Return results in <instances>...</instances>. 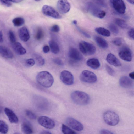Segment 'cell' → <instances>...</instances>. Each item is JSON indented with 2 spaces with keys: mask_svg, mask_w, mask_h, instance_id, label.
<instances>
[{
  "mask_svg": "<svg viewBox=\"0 0 134 134\" xmlns=\"http://www.w3.org/2000/svg\"><path fill=\"white\" fill-rule=\"evenodd\" d=\"M37 82L42 86L46 88L51 87L54 82V78L49 72L43 71L39 72L36 77Z\"/></svg>",
  "mask_w": 134,
  "mask_h": 134,
  "instance_id": "obj_1",
  "label": "cell"
},
{
  "mask_svg": "<svg viewBox=\"0 0 134 134\" xmlns=\"http://www.w3.org/2000/svg\"><path fill=\"white\" fill-rule=\"evenodd\" d=\"M71 99L76 104L81 105H85L89 103L90 97L86 93L79 91L73 92L71 94Z\"/></svg>",
  "mask_w": 134,
  "mask_h": 134,
  "instance_id": "obj_2",
  "label": "cell"
},
{
  "mask_svg": "<svg viewBox=\"0 0 134 134\" xmlns=\"http://www.w3.org/2000/svg\"><path fill=\"white\" fill-rule=\"evenodd\" d=\"M103 118L107 124L111 126L117 125L120 120L118 115L115 112L111 110L105 112L103 114Z\"/></svg>",
  "mask_w": 134,
  "mask_h": 134,
  "instance_id": "obj_3",
  "label": "cell"
},
{
  "mask_svg": "<svg viewBox=\"0 0 134 134\" xmlns=\"http://www.w3.org/2000/svg\"><path fill=\"white\" fill-rule=\"evenodd\" d=\"M86 8L87 10L95 17L102 19L106 15V12L101 9L97 5L89 3L87 4Z\"/></svg>",
  "mask_w": 134,
  "mask_h": 134,
  "instance_id": "obj_4",
  "label": "cell"
},
{
  "mask_svg": "<svg viewBox=\"0 0 134 134\" xmlns=\"http://www.w3.org/2000/svg\"><path fill=\"white\" fill-rule=\"evenodd\" d=\"M79 47L81 52L86 56L93 55L96 51V47L93 45L84 41L79 42Z\"/></svg>",
  "mask_w": 134,
  "mask_h": 134,
  "instance_id": "obj_5",
  "label": "cell"
},
{
  "mask_svg": "<svg viewBox=\"0 0 134 134\" xmlns=\"http://www.w3.org/2000/svg\"><path fill=\"white\" fill-rule=\"evenodd\" d=\"M80 78L82 82L89 83L96 82L97 80L96 75L93 72L87 70H84L81 73Z\"/></svg>",
  "mask_w": 134,
  "mask_h": 134,
  "instance_id": "obj_6",
  "label": "cell"
},
{
  "mask_svg": "<svg viewBox=\"0 0 134 134\" xmlns=\"http://www.w3.org/2000/svg\"><path fill=\"white\" fill-rule=\"evenodd\" d=\"M68 55L71 60L70 62L73 63H77L82 61L83 57L82 54L76 48L73 47H70L68 52Z\"/></svg>",
  "mask_w": 134,
  "mask_h": 134,
  "instance_id": "obj_7",
  "label": "cell"
},
{
  "mask_svg": "<svg viewBox=\"0 0 134 134\" xmlns=\"http://www.w3.org/2000/svg\"><path fill=\"white\" fill-rule=\"evenodd\" d=\"M43 13L45 15L56 19H59L61 16L59 13L52 7L44 5L42 9Z\"/></svg>",
  "mask_w": 134,
  "mask_h": 134,
  "instance_id": "obj_8",
  "label": "cell"
},
{
  "mask_svg": "<svg viewBox=\"0 0 134 134\" xmlns=\"http://www.w3.org/2000/svg\"><path fill=\"white\" fill-rule=\"evenodd\" d=\"M111 6L118 13L121 14H124L126 6L123 0H109Z\"/></svg>",
  "mask_w": 134,
  "mask_h": 134,
  "instance_id": "obj_9",
  "label": "cell"
},
{
  "mask_svg": "<svg viewBox=\"0 0 134 134\" xmlns=\"http://www.w3.org/2000/svg\"><path fill=\"white\" fill-rule=\"evenodd\" d=\"M38 121L40 125L48 129L53 128L55 125L54 121L51 118L46 116H40L38 118Z\"/></svg>",
  "mask_w": 134,
  "mask_h": 134,
  "instance_id": "obj_10",
  "label": "cell"
},
{
  "mask_svg": "<svg viewBox=\"0 0 134 134\" xmlns=\"http://www.w3.org/2000/svg\"><path fill=\"white\" fill-rule=\"evenodd\" d=\"M60 78L62 82L66 85H70L74 83V76L71 73L67 70H64L61 72Z\"/></svg>",
  "mask_w": 134,
  "mask_h": 134,
  "instance_id": "obj_11",
  "label": "cell"
},
{
  "mask_svg": "<svg viewBox=\"0 0 134 134\" xmlns=\"http://www.w3.org/2000/svg\"><path fill=\"white\" fill-rule=\"evenodd\" d=\"M118 55L121 59L125 61L130 62L132 60L131 51L127 47H124L120 49Z\"/></svg>",
  "mask_w": 134,
  "mask_h": 134,
  "instance_id": "obj_12",
  "label": "cell"
},
{
  "mask_svg": "<svg viewBox=\"0 0 134 134\" xmlns=\"http://www.w3.org/2000/svg\"><path fill=\"white\" fill-rule=\"evenodd\" d=\"M67 124L70 127L78 131H81L83 129V125L80 122L71 117H68L66 120Z\"/></svg>",
  "mask_w": 134,
  "mask_h": 134,
  "instance_id": "obj_13",
  "label": "cell"
},
{
  "mask_svg": "<svg viewBox=\"0 0 134 134\" xmlns=\"http://www.w3.org/2000/svg\"><path fill=\"white\" fill-rule=\"evenodd\" d=\"M57 6L59 11L62 14L68 12L71 7L70 4L67 0H58Z\"/></svg>",
  "mask_w": 134,
  "mask_h": 134,
  "instance_id": "obj_14",
  "label": "cell"
},
{
  "mask_svg": "<svg viewBox=\"0 0 134 134\" xmlns=\"http://www.w3.org/2000/svg\"><path fill=\"white\" fill-rule=\"evenodd\" d=\"M119 83L121 86L125 88H130L133 86V82L131 79L125 76L121 77L119 81Z\"/></svg>",
  "mask_w": 134,
  "mask_h": 134,
  "instance_id": "obj_15",
  "label": "cell"
},
{
  "mask_svg": "<svg viewBox=\"0 0 134 134\" xmlns=\"http://www.w3.org/2000/svg\"><path fill=\"white\" fill-rule=\"evenodd\" d=\"M4 111L5 114L10 122L16 124L18 122V118L12 110L8 108H5L4 109Z\"/></svg>",
  "mask_w": 134,
  "mask_h": 134,
  "instance_id": "obj_16",
  "label": "cell"
},
{
  "mask_svg": "<svg viewBox=\"0 0 134 134\" xmlns=\"http://www.w3.org/2000/svg\"><path fill=\"white\" fill-rule=\"evenodd\" d=\"M106 59L110 64L115 67H119L121 64L119 60L114 54H109L107 56Z\"/></svg>",
  "mask_w": 134,
  "mask_h": 134,
  "instance_id": "obj_17",
  "label": "cell"
},
{
  "mask_svg": "<svg viewBox=\"0 0 134 134\" xmlns=\"http://www.w3.org/2000/svg\"><path fill=\"white\" fill-rule=\"evenodd\" d=\"M19 35L20 39L24 42H26L30 38V36L27 28L24 26L19 30Z\"/></svg>",
  "mask_w": 134,
  "mask_h": 134,
  "instance_id": "obj_18",
  "label": "cell"
},
{
  "mask_svg": "<svg viewBox=\"0 0 134 134\" xmlns=\"http://www.w3.org/2000/svg\"><path fill=\"white\" fill-rule=\"evenodd\" d=\"M12 47L14 51L19 55H23L26 53L25 49L19 42H15L12 43Z\"/></svg>",
  "mask_w": 134,
  "mask_h": 134,
  "instance_id": "obj_19",
  "label": "cell"
},
{
  "mask_svg": "<svg viewBox=\"0 0 134 134\" xmlns=\"http://www.w3.org/2000/svg\"><path fill=\"white\" fill-rule=\"evenodd\" d=\"M0 55L7 58L11 59L13 57V53L9 49L2 46H0Z\"/></svg>",
  "mask_w": 134,
  "mask_h": 134,
  "instance_id": "obj_20",
  "label": "cell"
},
{
  "mask_svg": "<svg viewBox=\"0 0 134 134\" xmlns=\"http://www.w3.org/2000/svg\"><path fill=\"white\" fill-rule=\"evenodd\" d=\"M86 64L88 66L94 70L98 69L100 65L99 60L95 58H91L87 60Z\"/></svg>",
  "mask_w": 134,
  "mask_h": 134,
  "instance_id": "obj_21",
  "label": "cell"
},
{
  "mask_svg": "<svg viewBox=\"0 0 134 134\" xmlns=\"http://www.w3.org/2000/svg\"><path fill=\"white\" fill-rule=\"evenodd\" d=\"M94 38L97 44L101 48L106 49L108 47V44L107 42L103 38L99 36H96Z\"/></svg>",
  "mask_w": 134,
  "mask_h": 134,
  "instance_id": "obj_22",
  "label": "cell"
},
{
  "mask_svg": "<svg viewBox=\"0 0 134 134\" xmlns=\"http://www.w3.org/2000/svg\"><path fill=\"white\" fill-rule=\"evenodd\" d=\"M49 48L51 52L53 53H58L59 51V47L58 43L54 40L51 39L49 41Z\"/></svg>",
  "mask_w": 134,
  "mask_h": 134,
  "instance_id": "obj_23",
  "label": "cell"
},
{
  "mask_svg": "<svg viewBox=\"0 0 134 134\" xmlns=\"http://www.w3.org/2000/svg\"><path fill=\"white\" fill-rule=\"evenodd\" d=\"M22 132L25 134H30L32 133L33 130L31 126L29 123L24 122L21 125Z\"/></svg>",
  "mask_w": 134,
  "mask_h": 134,
  "instance_id": "obj_24",
  "label": "cell"
},
{
  "mask_svg": "<svg viewBox=\"0 0 134 134\" xmlns=\"http://www.w3.org/2000/svg\"><path fill=\"white\" fill-rule=\"evenodd\" d=\"M35 63L38 66H42L45 63V60L41 56L37 54H34V59Z\"/></svg>",
  "mask_w": 134,
  "mask_h": 134,
  "instance_id": "obj_25",
  "label": "cell"
},
{
  "mask_svg": "<svg viewBox=\"0 0 134 134\" xmlns=\"http://www.w3.org/2000/svg\"><path fill=\"white\" fill-rule=\"evenodd\" d=\"M95 30L97 33L104 36L108 37L110 35V31L108 30L103 27H97L95 29Z\"/></svg>",
  "mask_w": 134,
  "mask_h": 134,
  "instance_id": "obj_26",
  "label": "cell"
},
{
  "mask_svg": "<svg viewBox=\"0 0 134 134\" xmlns=\"http://www.w3.org/2000/svg\"><path fill=\"white\" fill-rule=\"evenodd\" d=\"M116 24L121 28L126 29L128 27L127 23L124 20L116 18L115 20Z\"/></svg>",
  "mask_w": 134,
  "mask_h": 134,
  "instance_id": "obj_27",
  "label": "cell"
},
{
  "mask_svg": "<svg viewBox=\"0 0 134 134\" xmlns=\"http://www.w3.org/2000/svg\"><path fill=\"white\" fill-rule=\"evenodd\" d=\"M8 130V125L3 121L0 120V132L3 134H6Z\"/></svg>",
  "mask_w": 134,
  "mask_h": 134,
  "instance_id": "obj_28",
  "label": "cell"
},
{
  "mask_svg": "<svg viewBox=\"0 0 134 134\" xmlns=\"http://www.w3.org/2000/svg\"><path fill=\"white\" fill-rule=\"evenodd\" d=\"M14 25L16 27L21 26L23 25L25 23V20L21 17H17L14 18L12 20Z\"/></svg>",
  "mask_w": 134,
  "mask_h": 134,
  "instance_id": "obj_29",
  "label": "cell"
},
{
  "mask_svg": "<svg viewBox=\"0 0 134 134\" xmlns=\"http://www.w3.org/2000/svg\"><path fill=\"white\" fill-rule=\"evenodd\" d=\"M44 35V32L43 29L41 28H39L37 30L35 36L36 40H40L43 38Z\"/></svg>",
  "mask_w": 134,
  "mask_h": 134,
  "instance_id": "obj_30",
  "label": "cell"
},
{
  "mask_svg": "<svg viewBox=\"0 0 134 134\" xmlns=\"http://www.w3.org/2000/svg\"><path fill=\"white\" fill-rule=\"evenodd\" d=\"M62 132L65 134H75L76 133L65 125L63 124L62 126Z\"/></svg>",
  "mask_w": 134,
  "mask_h": 134,
  "instance_id": "obj_31",
  "label": "cell"
},
{
  "mask_svg": "<svg viewBox=\"0 0 134 134\" xmlns=\"http://www.w3.org/2000/svg\"><path fill=\"white\" fill-rule=\"evenodd\" d=\"M109 28L110 31L114 34H117L119 32V30L117 27L114 24L111 23L109 25Z\"/></svg>",
  "mask_w": 134,
  "mask_h": 134,
  "instance_id": "obj_32",
  "label": "cell"
},
{
  "mask_svg": "<svg viewBox=\"0 0 134 134\" xmlns=\"http://www.w3.org/2000/svg\"><path fill=\"white\" fill-rule=\"evenodd\" d=\"M26 116L30 119L31 120H35L36 116V115L31 111L29 110H26L25 111Z\"/></svg>",
  "mask_w": 134,
  "mask_h": 134,
  "instance_id": "obj_33",
  "label": "cell"
},
{
  "mask_svg": "<svg viewBox=\"0 0 134 134\" xmlns=\"http://www.w3.org/2000/svg\"><path fill=\"white\" fill-rule=\"evenodd\" d=\"M9 37L10 41L12 43L16 42V38L14 32L12 30H10L8 32Z\"/></svg>",
  "mask_w": 134,
  "mask_h": 134,
  "instance_id": "obj_34",
  "label": "cell"
},
{
  "mask_svg": "<svg viewBox=\"0 0 134 134\" xmlns=\"http://www.w3.org/2000/svg\"><path fill=\"white\" fill-rule=\"evenodd\" d=\"M112 43L115 45L119 46L121 45L122 43V39L120 37H116L112 41Z\"/></svg>",
  "mask_w": 134,
  "mask_h": 134,
  "instance_id": "obj_35",
  "label": "cell"
},
{
  "mask_svg": "<svg viewBox=\"0 0 134 134\" xmlns=\"http://www.w3.org/2000/svg\"><path fill=\"white\" fill-rule=\"evenodd\" d=\"M105 69L108 74L112 76H114L115 74V72L114 70L107 65H105Z\"/></svg>",
  "mask_w": 134,
  "mask_h": 134,
  "instance_id": "obj_36",
  "label": "cell"
},
{
  "mask_svg": "<svg viewBox=\"0 0 134 134\" xmlns=\"http://www.w3.org/2000/svg\"><path fill=\"white\" fill-rule=\"evenodd\" d=\"M93 0L97 5L104 7H107V4L105 0Z\"/></svg>",
  "mask_w": 134,
  "mask_h": 134,
  "instance_id": "obj_37",
  "label": "cell"
},
{
  "mask_svg": "<svg viewBox=\"0 0 134 134\" xmlns=\"http://www.w3.org/2000/svg\"><path fill=\"white\" fill-rule=\"evenodd\" d=\"M35 64L33 59L30 58L27 59L25 62V65L27 67H31L34 66Z\"/></svg>",
  "mask_w": 134,
  "mask_h": 134,
  "instance_id": "obj_38",
  "label": "cell"
},
{
  "mask_svg": "<svg viewBox=\"0 0 134 134\" xmlns=\"http://www.w3.org/2000/svg\"><path fill=\"white\" fill-rule=\"evenodd\" d=\"M50 30L52 32H58L59 31L60 28L58 25L55 24L51 27L50 29Z\"/></svg>",
  "mask_w": 134,
  "mask_h": 134,
  "instance_id": "obj_39",
  "label": "cell"
},
{
  "mask_svg": "<svg viewBox=\"0 0 134 134\" xmlns=\"http://www.w3.org/2000/svg\"><path fill=\"white\" fill-rule=\"evenodd\" d=\"M0 3L2 5L7 7L11 5V2L10 0H0Z\"/></svg>",
  "mask_w": 134,
  "mask_h": 134,
  "instance_id": "obj_40",
  "label": "cell"
},
{
  "mask_svg": "<svg viewBox=\"0 0 134 134\" xmlns=\"http://www.w3.org/2000/svg\"><path fill=\"white\" fill-rule=\"evenodd\" d=\"M53 62L56 64L60 66H62L63 65V63L62 61L59 58H55L53 59Z\"/></svg>",
  "mask_w": 134,
  "mask_h": 134,
  "instance_id": "obj_41",
  "label": "cell"
},
{
  "mask_svg": "<svg viewBox=\"0 0 134 134\" xmlns=\"http://www.w3.org/2000/svg\"><path fill=\"white\" fill-rule=\"evenodd\" d=\"M77 28L79 31L85 37L88 38H90V36L88 33H87L85 31L82 30V29L79 28L78 27H77Z\"/></svg>",
  "mask_w": 134,
  "mask_h": 134,
  "instance_id": "obj_42",
  "label": "cell"
},
{
  "mask_svg": "<svg viewBox=\"0 0 134 134\" xmlns=\"http://www.w3.org/2000/svg\"><path fill=\"white\" fill-rule=\"evenodd\" d=\"M128 35L131 38L134 39V28H131L128 31Z\"/></svg>",
  "mask_w": 134,
  "mask_h": 134,
  "instance_id": "obj_43",
  "label": "cell"
},
{
  "mask_svg": "<svg viewBox=\"0 0 134 134\" xmlns=\"http://www.w3.org/2000/svg\"><path fill=\"white\" fill-rule=\"evenodd\" d=\"M100 133L102 134H112L114 133L110 131L105 129H101L100 130Z\"/></svg>",
  "mask_w": 134,
  "mask_h": 134,
  "instance_id": "obj_44",
  "label": "cell"
},
{
  "mask_svg": "<svg viewBox=\"0 0 134 134\" xmlns=\"http://www.w3.org/2000/svg\"><path fill=\"white\" fill-rule=\"evenodd\" d=\"M50 49L49 47L47 45L44 46L43 48V52L45 53H47L49 52Z\"/></svg>",
  "mask_w": 134,
  "mask_h": 134,
  "instance_id": "obj_45",
  "label": "cell"
},
{
  "mask_svg": "<svg viewBox=\"0 0 134 134\" xmlns=\"http://www.w3.org/2000/svg\"><path fill=\"white\" fill-rule=\"evenodd\" d=\"M3 41V34L1 31H0V43L2 42Z\"/></svg>",
  "mask_w": 134,
  "mask_h": 134,
  "instance_id": "obj_46",
  "label": "cell"
},
{
  "mask_svg": "<svg viewBox=\"0 0 134 134\" xmlns=\"http://www.w3.org/2000/svg\"><path fill=\"white\" fill-rule=\"evenodd\" d=\"M129 76L131 79H133L134 78V72L130 73L129 74Z\"/></svg>",
  "mask_w": 134,
  "mask_h": 134,
  "instance_id": "obj_47",
  "label": "cell"
},
{
  "mask_svg": "<svg viewBox=\"0 0 134 134\" xmlns=\"http://www.w3.org/2000/svg\"><path fill=\"white\" fill-rule=\"evenodd\" d=\"M41 134H51V133L49 131L46 130H43L41 132Z\"/></svg>",
  "mask_w": 134,
  "mask_h": 134,
  "instance_id": "obj_48",
  "label": "cell"
},
{
  "mask_svg": "<svg viewBox=\"0 0 134 134\" xmlns=\"http://www.w3.org/2000/svg\"><path fill=\"white\" fill-rule=\"evenodd\" d=\"M23 0H10L11 2L14 3H19L22 1Z\"/></svg>",
  "mask_w": 134,
  "mask_h": 134,
  "instance_id": "obj_49",
  "label": "cell"
},
{
  "mask_svg": "<svg viewBox=\"0 0 134 134\" xmlns=\"http://www.w3.org/2000/svg\"><path fill=\"white\" fill-rule=\"evenodd\" d=\"M128 2L131 4H134V0H126Z\"/></svg>",
  "mask_w": 134,
  "mask_h": 134,
  "instance_id": "obj_50",
  "label": "cell"
},
{
  "mask_svg": "<svg viewBox=\"0 0 134 134\" xmlns=\"http://www.w3.org/2000/svg\"><path fill=\"white\" fill-rule=\"evenodd\" d=\"M73 23L74 25H76L77 23V21L75 20H74L73 21Z\"/></svg>",
  "mask_w": 134,
  "mask_h": 134,
  "instance_id": "obj_51",
  "label": "cell"
},
{
  "mask_svg": "<svg viewBox=\"0 0 134 134\" xmlns=\"http://www.w3.org/2000/svg\"><path fill=\"white\" fill-rule=\"evenodd\" d=\"M34 0L36 1H40L41 0Z\"/></svg>",
  "mask_w": 134,
  "mask_h": 134,
  "instance_id": "obj_52",
  "label": "cell"
}]
</instances>
